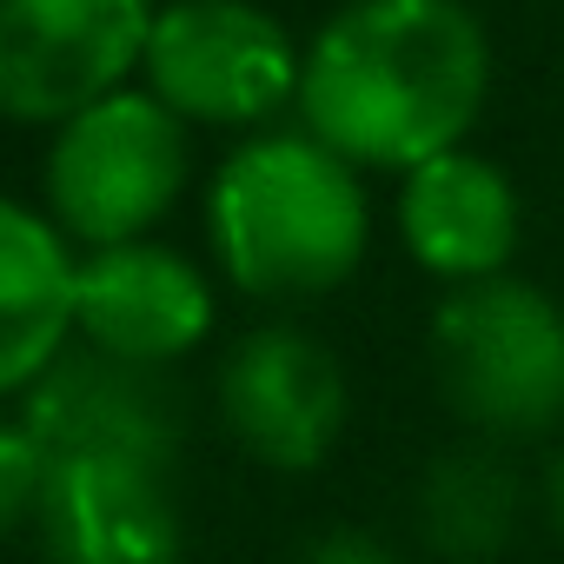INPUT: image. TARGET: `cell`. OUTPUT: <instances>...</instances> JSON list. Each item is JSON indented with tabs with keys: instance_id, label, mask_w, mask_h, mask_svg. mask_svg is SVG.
<instances>
[{
	"instance_id": "obj_10",
	"label": "cell",
	"mask_w": 564,
	"mask_h": 564,
	"mask_svg": "<svg viewBox=\"0 0 564 564\" xmlns=\"http://www.w3.org/2000/svg\"><path fill=\"white\" fill-rule=\"evenodd\" d=\"M399 239L405 252L438 272L445 286L498 279L518 252V186L471 147H452L405 173L399 186Z\"/></svg>"
},
{
	"instance_id": "obj_12",
	"label": "cell",
	"mask_w": 564,
	"mask_h": 564,
	"mask_svg": "<svg viewBox=\"0 0 564 564\" xmlns=\"http://www.w3.org/2000/svg\"><path fill=\"white\" fill-rule=\"evenodd\" d=\"M511 524H518V471L491 445H458L432 458L419 485V531L445 557L485 564L511 544Z\"/></svg>"
},
{
	"instance_id": "obj_9",
	"label": "cell",
	"mask_w": 564,
	"mask_h": 564,
	"mask_svg": "<svg viewBox=\"0 0 564 564\" xmlns=\"http://www.w3.org/2000/svg\"><path fill=\"white\" fill-rule=\"evenodd\" d=\"M74 333L87 352L166 372L173 359L199 352L213 333V286L206 272L153 239L87 252L74 272Z\"/></svg>"
},
{
	"instance_id": "obj_4",
	"label": "cell",
	"mask_w": 564,
	"mask_h": 564,
	"mask_svg": "<svg viewBox=\"0 0 564 564\" xmlns=\"http://www.w3.org/2000/svg\"><path fill=\"white\" fill-rule=\"evenodd\" d=\"M186 120L166 113L153 94H107L87 113L54 127L47 147V219L67 246L107 252L147 239L173 199L186 193Z\"/></svg>"
},
{
	"instance_id": "obj_5",
	"label": "cell",
	"mask_w": 564,
	"mask_h": 564,
	"mask_svg": "<svg viewBox=\"0 0 564 564\" xmlns=\"http://www.w3.org/2000/svg\"><path fill=\"white\" fill-rule=\"evenodd\" d=\"M147 94L199 127H259L300 100V54L252 0H173L147 34Z\"/></svg>"
},
{
	"instance_id": "obj_7",
	"label": "cell",
	"mask_w": 564,
	"mask_h": 564,
	"mask_svg": "<svg viewBox=\"0 0 564 564\" xmlns=\"http://www.w3.org/2000/svg\"><path fill=\"white\" fill-rule=\"evenodd\" d=\"M153 0H0V120L61 127L147 61Z\"/></svg>"
},
{
	"instance_id": "obj_2",
	"label": "cell",
	"mask_w": 564,
	"mask_h": 564,
	"mask_svg": "<svg viewBox=\"0 0 564 564\" xmlns=\"http://www.w3.org/2000/svg\"><path fill=\"white\" fill-rule=\"evenodd\" d=\"M206 232L219 272L246 300L300 306L339 293L359 272L372 239V206L359 166H346L300 127V133H259L226 153L206 193Z\"/></svg>"
},
{
	"instance_id": "obj_8",
	"label": "cell",
	"mask_w": 564,
	"mask_h": 564,
	"mask_svg": "<svg viewBox=\"0 0 564 564\" xmlns=\"http://www.w3.org/2000/svg\"><path fill=\"white\" fill-rule=\"evenodd\" d=\"M346 372L300 326H252L219 359V419L265 471H319L346 432Z\"/></svg>"
},
{
	"instance_id": "obj_15",
	"label": "cell",
	"mask_w": 564,
	"mask_h": 564,
	"mask_svg": "<svg viewBox=\"0 0 564 564\" xmlns=\"http://www.w3.org/2000/svg\"><path fill=\"white\" fill-rule=\"evenodd\" d=\"M544 511H551V524H557V538H564V445H557L551 465H544Z\"/></svg>"
},
{
	"instance_id": "obj_14",
	"label": "cell",
	"mask_w": 564,
	"mask_h": 564,
	"mask_svg": "<svg viewBox=\"0 0 564 564\" xmlns=\"http://www.w3.org/2000/svg\"><path fill=\"white\" fill-rule=\"evenodd\" d=\"M300 564H399L386 544H372L366 531H333V538H319Z\"/></svg>"
},
{
	"instance_id": "obj_6",
	"label": "cell",
	"mask_w": 564,
	"mask_h": 564,
	"mask_svg": "<svg viewBox=\"0 0 564 564\" xmlns=\"http://www.w3.org/2000/svg\"><path fill=\"white\" fill-rule=\"evenodd\" d=\"M47 564H180V498L166 445H61L41 452Z\"/></svg>"
},
{
	"instance_id": "obj_11",
	"label": "cell",
	"mask_w": 564,
	"mask_h": 564,
	"mask_svg": "<svg viewBox=\"0 0 564 564\" xmlns=\"http://www.w3.org/2000/svg\"><path fill=\"white\" fill-rule=\"evenodd\" d=\"M74 246L61 226L0 193V399H28L74 339Z\"/></svg>"
},
{
	"instance_id": "obj_1",
	"label": "cell",
	"mask_w": 564,
	"mask_h": 564,
	"mask_svg": "<svg viewBox=\"0 0 564 564\" xmlns=\"http://www.w3.org/2000/svg\"><path fill=\"white\" fill-rule=\"evenodd\" d=\"M491 41L465 0H346L300 54V120L346 166L412 173L465 147Z\"/></svg>"
},
{
	"instance_id": "obj_13",
	"label": "cell",
	"mask_w": 564,
	"mask_h": 564,
	"mask_svg": "<svg viewBox=\"0 0 564 564\" xmlns=\"http://www.w3.org/2000/svg\"><path fill=\"white\" fill-rule=\"evenodd\" d=\"M41 511V445L21 419H0V544Z\"/></svg>"
},
{
	"instance_id": "obj_3",
	"label": "cell",
	"mask_w": 564,
	"mask_h": 564,
	"mask_svg": "<svg viewBox=\"0 0 564 564\" xmlns=\"http://www.w3.org/2000/svg\"><path fill=\"white\" fill-rule=\"evenodd\" d=\"M432 372L478 438H544L564 419V306L511 272L452 286L432 313Z\"/></svg>"
}]
</instances>
